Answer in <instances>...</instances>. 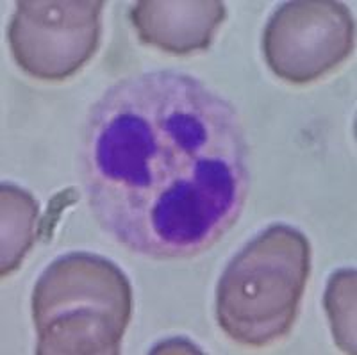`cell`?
I'll return each instance as SVG.
<instances>
[{
    "instance_id": "cell-6",
    "label": "cell",
    "mask_w": 357,
    "mask_h": 355,
    "mask_svg": "<svg viewBox=\"0 0 357 355\" xmlns=\"http://www.w3.org/2000/svg\"><path fill=\"white\" fill-rule=\"evenodd\" d=\"M225 17L220 0H142L129 13L143 43L177 56L206 50Z\"/></svg>"
},
{
    "instance_id": "cell-9",
    "label": "cell",
    "mask_w": 357,
    "mask_h": 355,
    "mask_svg": "<svg viewBox=\"0 0 357 355\" xmlns=\"http://www.w3.org/2000/svg\"><path fill=\"white\" fill-rule=\"evenodd\" d=\"M70 193H73V190L61 191V193L57 195L52 202H50L49 213H47V216H45L40 227V236H43V239H47V241L52 238V230H54V225L57 223V218H59V211H61L65 206H68V204L75 202V198H77V197L70 198Z\"/></svg>"
},
{
    "instance_id": "cell-5",
    "label": "cell",
    "mask_w": 357,
    "mask_h": 355,
    "mask_svg": "<svg viewBox=\"0 0 357 355\" xmlns=\"http://www.w3.org/2000/svg\"><path fill=\"white\" fill-rule=\"evenodd\" d=\"M356 24L334 0H295L273 11L263 34V54L277 77L293 84L318 81L352 54Z\"/></svg>"
},
{
    "instance_id": "cell-3",
    "label": "cell",
    "mask_w": 357,
    "mask_h": 355,
    "mask_svg": "<svg viewBox=\"0 0 357 355\" xmlns=\"http://www.w3.org/2000/svg\"><path fill=\"white\" fill-rule=\"evenodd\" d=\"M311 273V245L275 223L241 248L216 286V319L231 339L266 347L291 331Z\"/></svg>"
},
{
    "instance_id": "cell-8",
    "label": "cell",
    "mask_w": 357,
    "mask_h": 355,
    "mask_svg": "<svg viewBox=\"0 0 357 355\" xmlns=\"http://www.w3.org/2000/svg\"><path fill=\"white\" fill-rule=\"evenodd\" d=\"M334 341L345 354H356V270L345 268L331 275L324 296Z\"/></svg>"
},
{
    "instance_id": "cell-1",
    "label": "cell",
    "mask_w": 357,
    "mask_h": 355,
    "mask_svg": "<svg viewBox=\"0 0 357 355\" xmlns=\"http://www.w3.org/2000/svg\"><path fill=\"white\" fill-rule=\"evenodd\" d=\"M81 163L102 230L152 259L209 250L238 222L250 186L234 105L174 70L107 88L86 118Z\"/></svg>"
},
{
    "instance_id": "cell-4",
    "label": "cell",
    "mask_w": 357,
    "mask_h": 355,
    "mask_svg": "<svg viewBox=\"0 0 357 355\" xmlns=\"http://www.w3.org/2000/svg\"><path fill=\"white\" fill-rule=\"evenodd\" d=\"M106 2L24 0L8 29L9 47L24 72L41 81H65L95 56Z\"/></svg>"
},
{
    "instance_id": "cell-7",
    "label": "cell",
    "mask_w": 357,
    "mask_h": 355,
    "mask_svg": "<svg viewBox=\"0 0 357 355\" xmlns=\"http://www.w3.org/2000/svg\"><path fill=\"white\" fill-rule=\"evenodd\" d=\"M40 207L29 191L2 184V277L17 270L40 236Z\"/></svg>"
},
{
    "instance_id": "cell-2",
    "label": "cell",
    "mask_w": 357,
    "mask_h": 355,
    "mask_svg": "<svg viewBox=\"0 0 357 355\" xmlns=\"http://www.w3.org/2000/svg\"><path fill=\"white\" fill-rule=\"evenodd\" d=\"M31 303L38 355H114L132 316V287L109 259L72 252L45 268Z\"/></svg>"
}]
</instances>
